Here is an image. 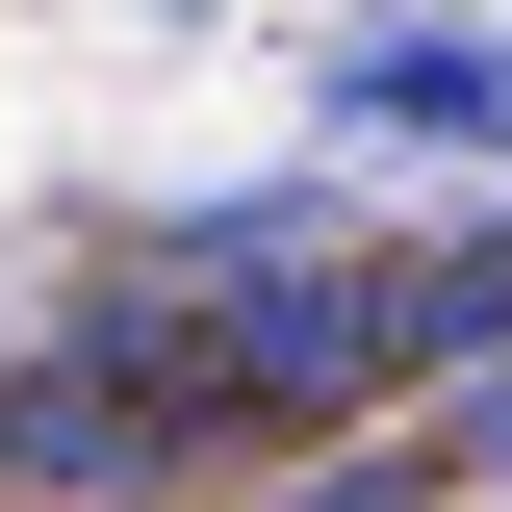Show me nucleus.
Wrapping results in <instances>:
<instances>
[{"mask_svg":"<svg viewBox=\"0 0 512 512\" xmlns=\"http://www.w3.org/2000/svg\"><path fill=\"white\" fill-rule=\"evenodd\" d=\"M154 282L205 308L231 436H333V410H384V384H410V333H384V231H333V205H180V231H154Z\"/></svg>","mask_w":512,"mask_h":512,"instance_id":"nucleus-1","label":"nucleus"},{"mask_svg":"<svg viewBox=\"0 0 512 512\" xmlns=\"http://www.w3.org/2000/svg\"><path fill=\"white\" fill-rule=\"evenodd\" d=\"M154 487H180V410L52 308L26 359H0V512H154Z\"/></svg>","mask_w":512,"mask_h":512,"instance_id":"nucleus-2","label":"nucleus"},{"mask_svg":"<svg viewBox=\"0 0 512 512\" xmlns=\"http://www.w3.org/2000/svg\"><path fill=\"white\" fill-rule=\"evenodd\" d=\"M333 128H410V154L512 180V26H333Z\"/></svg>","mask_w":512,"mask_h":512,"instance_id":"nucleus-3","label":"nucleus"},{"mask_svg":"<svg viewBox=\"0 0 512 512\" xmlns=\"http://www.w3.org/2000/svg\"><path fill=\"white\" fill-rule=\"evenodd\" d=\"M384 333H410L436 384H487V359H512V205H461V231L384 256Z\"/></svg>","mask_w":512,"mask_h":512,"instance_id":"nucleus-4","label":"nucleus"},{"mask_svg":"<svg viewBox=\"0 0 512 512\" xmlns=\"http://www.w3.org/2000/svg\"><path fill=\"white\" fill-rule=\"evenodd\" d=\"M461 461H487V487H512V359H487V410H461Z\"/></svg>","mask_w":512,"mask_h":512,"instance_id":"nucleus-5","label":"nucleus"}]
</instances>
